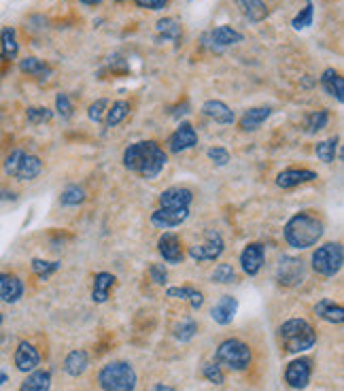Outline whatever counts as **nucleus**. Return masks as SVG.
Returning <instances> with one entry per match:
<instances>
[{
	"instance_id": "nucleus-1",
	"label": "nucleus",
	"mask_w": 344,
	"mask_h": 391,
	"mask_svg": "<svg viewBox=\"0 0 344 391\" xmlns=\"http://www.w3.org/2000/svg\"><path fill=\"white\" fill-rule=\"evenodd\" d=\"M168 162V155L155 141H140L126 149L124 166L140 179H155Z\"/></svg>"
},
{
	"instance_id": "nucleus-2",
	"label": "nucleus",
	"mask_w": 344,
	"mask_h": 391,
	"mask_svg": "<svg viewBox=\"0 0 344 391\" xmlns=\"http://www.w3.org/2000/svg\"><path fill=\"white\" fill-rule=\"evenodd\" d=\"M285 240L294 249H308L314 247L323 236V223L319 217L310 213H298L285 223Z\"/></svg>"
},
{
	"instance_id": "nucleus-3",
	"label": "nucleus",
	"mask_w": 344,
	"mask_h": 391,
	"mask_svg": "<svg viewBox=\"0 0 344 391\" xmlns=\"http://www.w3.org/2000/svg\"><path fill=\"white\" fill-rule=\"evenodd\" d=\"M278 338L287 353H304L317 343V332L304 319H289L278 327Z\"/></svg>"
},
{
	"instance_id": "nucleus-4",
	"label": "nucleus",
	"mask_w": 344,
	"mask_h": 391,
	"mask_svg": "<svg viewBox=\"0 0 344 391\" xmlns=\"http://www.w3.org/2000/svg\"><path fill=\"white\" fill-rule=\"evenodd\" d=\"M98 383L104 391H134L136 372L126 361H111L100 370Z\"/></svg>"
},
{
	"instance_id": "nucleus-5",
	"label": "nucleus",
	"mask_w": 344,
	"mask_h": 391,
	"mask_svg": "<svg viewBox=\"0 0 344 391\" xmlns=\"http://www.w3.org/2000/svg\"><path fill=\"white\" fill-rule=\"evenodd\" d=\"M215 359L219 366L240 372V370H247L251 364V349L247 343H242L238 338H227L217 347Z\"/></svg>"
},
{
	"instance_id": "nucleus-6",
	"label": "nucleus",
	"mask_w": 344,
	"mask_h": 391,
	"mask_svg": "<svg viewBox=\"0 0 344 391\" xmlns=\"http://www.w3.org/2000/svg\"><path fill=\"white\" fill-rule=\"evenodd\" d=\"M41 171H43V162L37 155H30L21 149H15L5 162V173L19 181H32L41 175Z\"/></svg>"
},
{
	"instance_id": "nucleus-7",
	"label": "nucleus",
	"mask_w": 344,
	"mask_h": 391,
	"mask_svg": "<svg viewBox=\"0 0 344 391\" xmlns=\"http://www.w3.org/2000/svg\"><path fill=\"white\" fill-rule=\"evenodd\" d=\"M344 262V251L338 242H327L312 254V270L321 276H336Z\"/></svg>"
},
{
	"instance_id": "nucleus-8",
	"label": "nucleus",
	"mask_w": 344,
	"mask_h": 391,
	"mask_svg": "<svg viewBox=\"0 0 344 391\" xmlns=\"http://www.w3.org/2000/svg\"><path fill=\"white\" fill-rule=\"evenodd\" d=\"M223 249H225L223 236L217 230H207L202 245L189 247V258L195 262H215L221 258Z\"/></svg>"
},
{
	"instance_id": "nucleus-9",
	"label": "nucleus",
	"mask_w": 344,
	"mask_h": 391,
	"mask_svg": "<svg viewBox=\"0 0 344 391\" xmlns=\"http://www.w3.org/2000/svg\"><path fill=\"white\" fill-rule=\"evenodd\" d=\"M198 145V132L193 130L191 124L187 122H181V126L170 134L168 138V149L172 153H181V151H187L191 147Z\"/></svg>"
},
{
	"instance_id": "nucleus-10",
	"label": "nucleus",
	"mask_w": 344,
	"mask_h": 391,
	"mask_svg": "<svg viewBox=\"0 0 344 391\" xmlns=\"http://www.w3.org/2000/svg\"><path fill=\"white\" fill-rule=\"evenodd\" d=\"M310 376H312V368H310V359L306 357L294 359L285 370V381L294 389H304L310 383Z\"/></svg>"
},
{
	"instance_id": "nucleus-11",
	"label": "nucleus",
	"mask_w": 344,
	"mask_h": 391,
	"mask_svg": "<svg viewBox=\"0 0 344 391\" xmlns=\"http://www.w3.org/2000/svg\"><path fill=\"white\" fill-rule=\"evenodd\" d=\"M157 249H160V256L164 258V262H168V264H181L185 258L181 238L177 234H170V232L162 234L157 240Z\"/></svg>"
},
{
	"instance_id": "nucleus-12",
	"label": "nucleus",
	"mask_w": 344,
	"mask_h": 391,
	"mask_svg": "<svg viewBox=\"0 0 344 391\" xmlns=\"http://www.w3.org/2000/svg\"><path fill=\"white\" fill-rule=\"evenodd\" d=\"M276 278L280 285H296L304 278V266L296 258H283L276 268Z\"/></svg>"
},
{
	"instance_id": "nucleus-13",
	"label": "nucleus",
	"mask_w": 344,
	"mask_h": 391,
	"mask_svg": "<svg viewBox=\"0 0 344 391\" xmlns=\"http://www.w3.org/2000/svg\"><path fill=\"white\" fill-rule=\"evenodd\" d=\"M189 217V209H164L160 207L153 215H151V223L162 230L168 228H177L181 223Z\"/></svg>"
},
{
	"instance_id": "nucleus-14",
	"label": "nucleus",
	"mask_w": 344,
	"mask_h": 391,
	"mask_svg": "<svg viewBox=\"0 0 344 391\" xmlns=\"http://www.w3.org/2000/svg\"><path fill=\"white\" fill-rule=\"evenodd\" d=\"M240 266L249 276H255L264 266V245L260 242H251L245 247V251L240 254Z\"/></svg>"
},
{
	"instance_id": "nucleus-15",
	"label": "nucleus",
	"mask_w": 344,
	"mask_h": 391,
	"mask_svg": "<svg viewBox=\"0 0 344 391\" xmlns=\"http://www.w3.org/2000/svg\"><path fill=\"white\" fill-rule=\"evenodd\" d=\"M193 193L187 187H168L160 196V204L164 209H189Z\"/></svg>"
},
{
	"instance_id": "nucleus-16",
	"label": "nucleus",
	"mask_w": 344,
	"mask_h": 391,
	"mask_svg": "<svg viewBox=\"0 0 344 391\" xmlns=\"http://www.w3.org/2000/svg\"><path fill=\"white\" fill-rule=\"evenodd\" d=\"M39 361H41V355L39 351L30 345V343H19L17 345V351H15V368L19 372H32L37 370L39 366Z\"/></svg>"
},
{
	"instance_id": "nucleus-17",
	"label": "nucleus",
	"mask_w": 344,
	"mask_h": 391,
	"mask_svg": "<svg viewBox=\"0 0 344 391\" xmlns=\"http://www.w3.org/2000/svg\"><path fill=\"white\" fill-rule=\"evenodd\" d=\"M236 311H238V300L232 298V296H223V298L213 306V309H211V317H213L215 323L227 325V323L234 321Z\"/></svg>"
},
{
	"instance_id": "nucleus-18",
	"label": "nucleus",
	"mask_w": 344,
	"mask_h": 391,
	"mask_svg": "<svg viewBox=\"0 0 344 391\" xmlns=\"http://www.w3.org/2000/svg\"><path fill=\"white\" fill-rule=\"evenodd\" d=\"M317 179V173L314 171H306V169H289V171H283L276 177V185L283 189H289V187H298L304 183H310Z\"/></svg>"
},
{
	"instance_id": "nucleus-19",
	"label": "nucleus",
	"mask_w": 344,
	"mask_h": 391,
	"mask_svg": "<svg viewBox=\"0 0 344 391\" xmlns=\"http://www.w3.org/2000/svg\"><path fill=\"white\" fill-rule=\"evenodd\" d=\"M21 296H23V283L19 278L9 272H0V300L13 304Z\"/></svg>"
},
{
	"instance_id": "nucleus-20",
	"label": "nucleus",
	"mask_w": 344,
	"mask_h": 391,
	"mask_svg": "<svg viewBox=\"0 0 344 391\" xmlns=\"http://www.w3.org/2000/svg\"><path fill=\"white\" fill-rule=\"evenodd\" d=\"M202 111H204V115H209L217 124H234V120H236L234 111L221 100H207Z\"/></svg>"
},
{
	"instance_id": "nucleus-21",
	"label": "nucleus",
	"mask_w": 344,
	"mask_h": 391,
	"mask_svg": "<svg viewBox=\"0 0 344 391\" xmlns=\"http://www.w3.org/2000/svg\"><path fill=\"white\" fill-rule=\"evenodd\" d=\"M236 5L251 23H260L268 17V7L264 0H236Z\"/></svg>"
},
{
	"instance_id": "nucleus-22",
	"label": "nucleus",
	"mask_w": 344,
	"mask_h": 391,
	"mask_svg": "<svg viewBox=\"0 0 344 391\" xmlns=\"http://www.w3.org/2000/svg\"><path fill=\"white\" fill-rule=\"evenodd\" d=\"M321 86H323V90H325L329 96H334L338 102H344V79L340 77L338 70H334V68L323 70V75H321Z\"/></svg>"
},
{
	"instance_id": "nucleus-23",
	"label": "nucleus",
	"mask_w": 344,
	"mask_h": 391,
	"mask_svg": "<svg viewBox=\"0 0 344 391\" xmlns=\"http://www.w3.org/2000/svg\"><path fill=\"white\" fill-rule=\"evenodd\" d=\"M314 313H317L327 323H342L344 321V309L340 304H336L334 300H329V298L319 300L317 306H314Z\"/></svg>"
},
{
	"instance_id": "nucleus-24",
	"label": "nucleus",
	"mask_w": 344,
	"mask_h": 391,
	"mask_svg": "<svg viewBox=\"0 0 344 391\" xmlns=\"http://www.w3.org/2000/svg\"><path fill=\"white\" fill-rule=\"evenodd\" d=\"M17 51H19V45H17L15 30L11 26L3 28V30H0V55H3V60H7V62L15 60Z\"/></svg>"
},
{
	"instance_id": "nucleus-25",
	"label": "nucleus",
	"mask_w": 344,
	"mask_h": 391,
	"mask_svg": "<svg viewBox=\"0 0 344 391\" xmlns=\"http://www.w3.org/2000/svg\"><path fill=\"white\" fill-rule=\"evenodd\" d=\"M272 113V108L270 106H255V108H249L247 113L240 117V128L242 130H257L260 128Z\"/></svg>"
},
{
	"instance_id": "nucleus-26",
	"label": "nucleus",
	"mask_w": 344,
	"mask_h": 391,
	"mask_svg": "<svg viewBox=\"0 0 344 391\" xmlns=\"http://www.w3.org/2000/svg\"><path fill=\"white\" fill-rule=\"evenodd\" d=\"M49 389H51L49 370H32L19 387V391H49Z\"/></svg>"
},
{
	"instance_id": "nucleus-27",
	"label": "nucleus",
	"mask_w": 344,
	"mask_h": 391,
	"mask_svg": "<svg viewBox=\"0 0 344 391\" xmlns=\"http://www.w3.org/2000/svg\"><path fill=\"white\" fill-rule=\"evenodd\" d=\"M115 285V276L111 272H98L94 278V289H92V300L102 304L108 300L111 287Z\"/></svg>"
},
{
	"instance_id": "nucleus-28",
	"label": "nucleus",
	"mask_w": 344,
	"mask_h": 391,
	"mask_svg": "<svg viewBox=\"0 0 344 391\" xmlns=\"http://www.w3.org/2000/svg\"><path fill=\"white\" fill-rule=\"evenodd\" d=\"M211 41L217 47H229V45L242 43V35L238 30H234L232 26H219L211 32Z\"/></svg>"
},
{
	"instance_id": "nucleus-29",
	"label": "nucleus",
	"mask_w": 344,
	"mask_h": 391,
	"mask_svg": "<svg viewBox=\"0 0 344 391\" xmlns=\"http://www.w3.org/2000/svg\"><path fill=\"white\" fill-rule=\"evenodd\" d=\"M157 37L164 41H172V43H181V23L175 17H164L157 21Z\"/></svg>"
},
{
	"instance_id": "nucleus-30",
	"label": "nucleus",
	"mask_w": 344,
	"mask_h": 391,
	"mask_svg": "<svg viewBox=\"0 0 344 391\" xmlns=\"http://www.w3.org/2000/svg\"><path fill=\"white\" fill-rule=\"evenodd\" d=\"M88 366H90V357H88V353L81 351V349L68 353V357H66V361H64V370H66L70 376H81L85 370H88Z\"/></svg>"
},
{
	"instance_id": "nucleus-31",
	"label": "nucleus",
	"mask_w": 344,
	"mask_h": 391,
	"mask_svg": "<svg viewBox=\"0 0 344 391\" xmlns=\"http://www.w3.org/2000/svg\"><path fill=\"white\" fill-rule=\"evenodd\" d=\"M19 70L21 73H26V75H32V77H37V79H49L51 77V66L49 64H45L43 60H39V58H23L21 62H19Z\"/></svg>"
},
{
	"instance_id": "nucleus-32",
	"label": "nucleus",
	"mask_w": 344,
	"mask_h": 391,
	"mask_svg": "<svg viewBox=\"0 0 344 391\" xmlns=\"http://www.w3.org/2000/svg\"><path fill=\"white\" fill-rule=\"evenodd\" d=\"M130 113V104L126 100H117V102H113L111 108H106V126L113 128V126H117L122 124Z\"/></svg>"
},
{
	"instance_id": "nucleus-33",
	"label": "nucleus",
	"mask_w": 344,
	"mask_h": 391,
	"mask_svg": "<svg viewBox=\"0 0 344 391\" xmlns=\"http://www.w3.org/2000/svg\"><path fill=\"white\" fill-rule=\"evenodd\" d=\"M336 149H338V138H327V141H321L314 147V153L323 164H332L336 160Z\"/></svg>"
},
{
	"instance_id": "nucleus-34",
	"label": "nucleus",
	"mask_w": 344,
	"mask_h": 391,
	"mask_svg": "<svg viewBox=\"0 0 344 391\" xmlns=\"http://www.w3.org/2000/svg\"><path fill=\"white\" fill-rule=\"evenodd\" d=\"M327 122H329L327 111H314V113H310L308 120H306V132L308 134L319 132V130H323L327 126Z\"/></svg>"
},
{
	"instance_id": "nucleus-35",
	"label": "nucleus",
	"mask_w": 344,
	"mask_h": 391,
	"mask_svg": "<svg viewBox=\"0 0 344 391\" xmlns=\"http://www.w3.org/2000/svg\"><path fill=\"white\" fill-rule=\"evenodd\" d=\"M85 200V191L79 185H70L62 191V204L64 207H79Z\"/></svg>"
},
{
	"instance_id": "nucleus-36",
	"label": "nucleus",
	"mask_w": 344,
	"mask_h": 391,
	"mask_svg": "<svg viewBox=\"0 0 344 391\" xmlns=\"http://www.w3.org/2000/svg\"><path fill=\"white\" fill-rule=\"evenodd\" d=\"M211 278L215 283H234L236 281V272H234V268L229 266V264H219L215 270H213V274H211Z\"/></svg>"
},
{
	"instance_id": "nucleus-37",
	"label": "nucleus",
	"mask_w": 344,
	"mask_h": 391,
	"mask_svg": "<svg viewBox=\"0 0 344 391\" xmlns=\"http://www.w3.org/2000/svg\"><path fill=\"white\" fill-rule=\"evenodd\" d=\"M195 332H198V323L193 319H185L175 327V336H177V341L187 343L195 336Z\"/></svg>"
},
{
	"instance_id": "nucleus-38",
	"label": "nucleus",
	"mask_w": 344,
	"mask_h": 391,
	"mask_svg": "<svg viewBox=\"0 0 344 391\" xmlns=\"http://www.w3.org/2000/svg\"><path fill=\"white\" fill-rule=\"evenodd\" d=\"M312 19H314V7H312V3H308V5L294 17L292 26L296 28V30H304V28L312 26Z\"/></svg>"
},
{
	"instance_id": "nucleus-39",
	"label": "nucleus",
	"mask_w": 344,
	"mask_h": 391,
	"mask_svg": "<svg viewBox=\"0 0 344 391\" xmlns=\"http://www.w3.org/2000/svg\"><path fill=\"white\" fill-rule=\"evenodd\" d=\"M57 268H60V262H45V260H32V272L39 278H49Z\"/></svg>"
},
{
	"instance_id": "nucleus-40",
	"label": "nucleus",
	"mask_w": 344,
	"mask_h": 391,
	"mask_svg": "<svg viewBox=\"0 0 344 391\" xmlns=\"http://www.w3.org/2000/svg\"><path fill=\"white\" fill-rule=\"evenodd\" d=\"M26 115H28V122H30L32 126L51 122V117H53V113H51L49 108H45V106H30V108H28Z\"/></svg>"
},
{
	"instance_id": "nucleus-41",
	"label": "nucleus",
	"mask_w": 344,
	"mask_h": 391,
	"mask_svg": "<svg viewBox=\"0 0 344 391\" xmlns=\"http://www.w3.org/2000/svg\"><path fill=\"white\" fill-rule=\"evenodd\" d=\"M202 374H204V379L209 381V383H213V385H223V381H225V376H223V370H221V366L217 364H204V368H202Z\"/></svg>"
},
{
	"instance_id": "nucleus-42",
	"label": "nucleus",
	"mask_w": 344,
	"mask_h": 391,
	"mask_svg": "<svg viewBox=\"0 0 344 391\" xmlns=\"http://www.w3.org/2000/svg\"><path fill=\"white\" fill-rule=\"evenodd\" d=\"M55 111L60 113L64 120H68L73 115V102L68 98V94H57L55 96Z\"/></svg>"
},
{
	"instance_id": "nucleus-43",
	"label": "nucleus",
	"mask_w": 344,
	"mask_h": 391,
	"mask_svg": "<svg viewBox=\"0 0 344 391\" xmlns=\"http://www.w3.org/2000/svg\"><path fill=\"white\" fill-rule=\"evenodd\" d=\"M106 108H108V100H104V98H100V100H96L92 106H90V111H88V115H90V120L92 122H102V117H104V113H106Z\"/></svg>"
},
{
	"instance_id": "nucleus-44",
	"label": "nucleus",
	"mask_w": 344,
	"mask_h": 391,
	"mask_svg": "<svg viewBox=\"0 0 344 391\" xmlns=\"http://www.w3.org/2000/svg\"><path fill=\"white\" fill-rule=\"evenodd\" d=\"M149 274H151V278H153L157 285H166L168 283V272H166L164 264H151Z\"/></svg>"
},
{
	"instance_id": "nucleus-45",
	"label": "nucleus",
	"mask_w": 344,
	"mask_h": 391,
	"mask_svg": "<svg viewBox=\"0 0 344 391\" xmlns=\"http://www.w3.org/2000/svg\"><path fill=\"white\" fill-rule=\"evenodd\" d=\"M209 158L217 164V166H225L229 162V151L223 149V147H213L209 149Z\"/></svg>"
},
{
	"instance_id": "nucleus-46",
	"label": "nucleus",
	"mask_w": 344,
	"mask_h": 391,
	"mask_svg": "<svg viewBox=\"0 0 344 391\" xmlns=\"http://www.w3.org/2000/svg\"><path fill=\"white\" fill-rule=\"evenodd\" d=\"M193 287H170L166 294H168V298H177V300H189L191 296H193Z\"/></svg>"
},
{
	"instance_id": "nucleus-47",
	"label": "nucleus",
	"mask_w": 344,
	"mask_h": 391,
	"mask_svg": "<svg viewBox=\"0 0 344 391\" xmlns=\"http://www.w3.org/2000/svg\"><path fill=\"white\" fill-rule=\"evenodd\" d=\"M140 9H149V11H160L168 5V0H134Z\"/></svg>"
},
{
	"instance_id": "nucleus-48",
	"label": "nucleus",
	"mask_w": 344,
	"mask_h": 391,
	"mask_svg": "<svg viewBox=\"0 0 344 391\" xmlns=\"http://www.w3.org/2000/svg\"><path fill=\"white\" fill-rule=\"evenodd\" d=\"M153 391H177V389H172V387H168V385H155Z\"/></svg>"
},
{
	"instance_id": "nucleus-49",
	"label": "nucleus",
	"mask_w": 344,
	"mask_h": 391,
	"mask_svg": "<svg viewBox=\"0 0 344 391\" xmlns=\"http://www.w3.org/2000/svg\"><path fill=\"white\" fill-rule=\"evenodd\" d=\"M81 3H83V5H98L100 0H81Z\"/></svg>"
},
{
	"instance_id": "nucleus-50",
	"label": "nucleus",
	"mask_w": 344,
	"mask_h": 391,
	"mask_svg": "<svg viewBox=\"0 0 344 391\" xmlns=\"http://www.w3.org/2000/svg\"><path fill=\"white\" fill-rule=\"evenodd\" d=\"M7 383V374L5 372H0V387H3Z\"/></svg>"
},
{
	"instance_id": "nucleus-51",
	"label": "nucleus",
	"mask_w": 344,
	"mask_h": 391,
	"mask_svg": "<svg viewBox=\"0 0 344 391\" xmlns=\"http://www.w3.org/2000/svg\"><path fill=\"white\" fill-rule=\"evenodd\" d=\"M115 3H128V0H115Z\"/></svg>"
},
{
	"instance_id": "nucleus-52",
	"label": "nucleus",
	"mask_w": 344,
	"mask_h": 391,
	"mask_svg": "<svg viewBox=\"0 0 344 391\" xmlns=\"http://www.w3.org/2000/svg\"><path fill=\"white\" fill-rule=\"evenodd\" d=\"M0 323H3V315H0Z\"/></svg>"
}]
</instances>
